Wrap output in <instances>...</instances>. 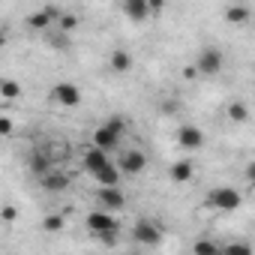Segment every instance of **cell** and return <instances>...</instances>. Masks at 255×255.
I'll list each match as a JSON object with an SVG mask.
<instances>
[{
  "label": "cell",
  "instance_id": "4316f807",
  "mask_svg": "<svg viewBox=\"0 0 255 255\" xmlns=\"http://www.w3.org/2000/svg\"><path fill=\"white\" fill-rule=\"evenodd\" d=\"M246 177L255 183V162H249V165H246Z\"/></svg>",
  "mask_w": 255,
  "mask_h": 255
},
{
  "label": "cell",
  "instance_id": "3957f363",
  "mask_svg": "<svg viewBox=\"0 0 255 255\" xmlns=\"http://www.w3.org/2000/svg\"><path fill=\"white\" fill-rule=\"evenodd\" d=\"M222 63H225V57H222V51L216 48V45H204L201 48V54H198V60H195V69H198V75H219L222 72Z\"/></svg>",
  "mask_w": 255,
  "mask_h": 255
},
{
  "label": "cell",
  "instance_id": "8992f818",
  "mask_svg": "<svg viewBox=\"0 0 255 255\" xmlns=\"http://www.w3.org/2000/svg\"><path fill=\"white\" fill-rule=\"evenodd\" d=\"M117 168H120L123 174L135 177V174H141V171L147 168V156H144L141 150H123L120 159H117Z\"/></svg>",
  "mask_w": 255,
  "mask_h": 255
},
{
  "label": "cell",
  "instance_id": "5bb4252c",
  "mask_svg": "<svg viewBox=\"0 0 255 255\" xmlns=\"http://www.w3.org/2000/svg\"><path fill=\"white\" fill-rule=\"evenodd\" d=\"M111 69L120 72V75L129 72V69H132V54L126 51V48H114V51H111Z\"/></svg>",
  "mask_w": 255,
  "mask_h": 255
},
{
  "label": "cell",
  "instance_id": "5b68a950",
  "mask_svg": "<svg viewBox=\"0 0 255 255\" xmlns=\"http://www.w3.org/2000/svg\"><path fill=\"white\" fill-rule=\"evenodd\" d=\"M57 105H66V108H72V105H78L81 102V87L78 84H72V81H60V84H54L51 87V93H48Z\"/></svg>",
  "mask_w": 255,
  "mask_h": 255
},
{
  "label": "cell",
  "instance_id": "8fae6325",
  "mask_svg": "<svg viewBox=\"0 0 255 255\" xmlns=\"http://www.w3.org/2000/svg\"><path fill=\"white\" fill-rule=\"evenodd\" d=\"M96 198L102 201V207L111 213V210H123V204H126V198H123V192H120V186H108V189H96Z\"/></svg>",
  "mask_w": 255,
  "mask_h": 255
},
{
  "label": "cell",
  "instance_id": "2e32d148",
  "mask_svg": "<svg viewBox=\"0 0 255 255\" xmlns=\"http://www.w3.org/2000/svg\"><path fill=\"white\" fill-rule=\"evenodd\" d=\"M42 180V186L48 189V192H63L66 186H69V177L66 174H60V171H48L45 177H39Z\"/></svg>",
  "mask_w": 255,
  "mask_h": 255
},
{
  "label": "cell",
  "instance_id": "d6986e66",
  "mask_svg": "<svg viewBox=\"0 0 255 255\" xmlns=\"http://www.w3.org/2000/svg\"><path fill=\"white\" fill-rule=\"evenodd\" d=\"M228 120H231V123H246V120H249V108H246L243 102H231V105H228Z\"/></svg>",
  "mask_w": 255,
  "mask_h": 255
},
{
  "label": "cell",
  "instance_id": "ffe728a7",
  "mask_svg": "<svg viewBox=\"0 0 255 255\" xmlns=\"http://www.w3.org/2000/svg\"><path fill=\"white\" fill-rule=\"evenodd\" d=\"M222 255H252V246L246 240H234V243L222 246Z\"/></svg>",
  "mask_w": 255,
  "mask_h": 255
},
{
  "label": "cell",
  "instance_id": "484cf974",
  "mask_svg": "<svg viewBox=\"0 0 255 255\" xmlns=\"http://www.w3.org/2000/svg\"><path fill=\"white\" fill-rule=\"evenodd\" d=\"M195 75H198V69H195V66H186V69H183V78H195Z\"/></svg>",
  "mask_w": 255,
  "mask_h": 255
},
{
  "label": "cell",
  "instance_id": "277c9868",
  "mask_svg": "<svg viewBox=\"0 0 255 255\" xmlns=\"http://www.w3.org/2000/svg\"><path fill=\"white\" fill-rule=\"evenodd\" d=\"M132 240H138V243H147V246H156V243L162 240V228H159L153 219L141 216V219L132 225Z\"/></svg>",
  "mask_w": 255,
  "mask_h": 255
},
{
  "label": "cell",
  "instance_id": "7a4b0ae2",
  "mask_svg": "<svg viewBox=\"0 0 255 255\" xmlns=\"http://www.w3.org/2000/svg\"><path fill=\"white\" fill-rule=\"evenodd\" d=\"M207 204L216 207V210H222V213H231V210H237L243 204V195L234 186H216V189H210Z\"/></svg>",
  "mask_w": 255,
  "mask_h": 255
},
{
  "label": "cell",
  "instance_id": "7c38bea8",
  "mask_svg": "<svg viewBox=\"0 0 255 255\" xmlns=\"http://www.w3.org/2000/svg\"><path fill=\"white\" fill-rule=\"evenodd\" d=\"M30 168H33V174H39V177H45L48 171H54V168H51V153H48V150L30 153Z\"/></svg>",
  "mask_w": 255,
  "mask_h": 255
},
{
  "label": "cell",
  "instance_id": "9c48e42d",
  "mask_svg": "<svg viewBox=\"0 0 255 255\" xmlns=\"http://www.w3.org/2000/svg\"><path fill=\"white\" fill-rule=\"evenodd\" d=\"M81 162H84V171H87V174H93V177H96L102 168H108V165H111L108 153H105V150H99V147H93V144L84 150V159H81Z\"/></svg>",
  "mask_w": 255,
  "mask_h": 255
},
{
  "label": "cell",
  "instance_id": "ac0fdd59",
  "mask_svg": "<svg viewBox=\"0 0 255 255\" xmlns=\"http://www.w3.org/2000/svg\"><path fill=\"white\" fill-rule=\"evenodd\" d=\"M249 15H252L249 6H237V3H234V6H225V18H228V24H246Z\"/></svg>",
  "mask_w": 255,
  "mask_h": 255
},
{
  "label": "cell",
  "instance_id": "6da1fadb",
  "mask_svg": "<svg viewBox=\"0 0 255 255\" xmlns=\"http://www.w3.org/2000/svg\"><path fill=\"white\" fill-rule=\"evenodd\" d=\"M123 129H126V123L120 120V117H108L99 129L93 132V147H99V150H105V153H111L117 144H120V135H123Z\"/></svg>",
  "mask_w": 255,
  "mask_h": 255
},
{
  "label": "cell",
  "instance_id": "7402d4cb",
  "mask_svg": "<svg viewBox=\"0 0 255 255\" xmlns=\"http://www.w3.org/2000/svg\"><path fill=\"white\" fill-rule=\"evenodd\" d=\"M75 24H78V15H69V12H63V18H60V30L63 33H69V30H75Z\"/></svg>",
  "mask_w": 255,
  "mask_h": 255
},
{
  "label": "cell",
  "instance_id": "ba28073f",
  "mask_svg": "<svg viewBox=\"0 0 255 255\" xmlns=\"http://www.w3.org/2000/svg\"><path fill=\"white\" fill-rule=\"evenodd\" d=\"M177 144L183 147V150H201L204 147V132L198 129V126H180L177 129Z\"/></svg>",
  "mask_w": 255,
  "mask_h": 255
},
{
  "label": "cell",
  "instance_id": "30bf717a",
  "mask_svg": "<svg viewBox=\"0 0 255 255\" xmlns=\"http://www.w3.org/2000/svg\"><path fill=\"white\" fill-rule=\"evenodd\" d=\"M120 9H123V15H126V18H132V21H147V18L153 15L150 0H126Z\"/></svg>",
  "mask_w": 255,
  "mask_h": 255
},
{
  "label": "cell",
  "instance_id": "4fadbf2b",
  "mask_svg": "<svg viewBox=\"0 0 255 255\" xmlns=\"http://www.w3.org/2000/svg\"><path fill=\"white\" fill-rule=\"evenodd\" d=\"M120 174H123V171H120V168L111 162L108 168H102V171L96 174V186H99V189H108V186H120Z\"/></svg>",
  "mask_w": 255,
  "mask_h": 255
},
{
  "label": "cell",
  "instance_id": "9a60e30c",
  "mask_svg": "<svg viewBox=\"0 0 255 255\" xmlns=\"http://www.w3.org/2000/svg\"><path fill=\"white\" fill-rule=\"evenodd\" d=\"M192 174H195V168H192L189 159H177L171 165V180L174 183H186V180H192Z\"/></svg>",
  "mask_w": 255,
  "mask_h": 255
},
{
  "label": "cell",
  "instance_id": "cb8c5ba5",
  "mask_svg": "<svg viewBox=\"0 0 255 255\" xmlns=\"http://www.w3.org/2000/svg\"><path fill=\"white\" fill-rule=\"evenodd\" d=\"M0 132H3V135H9V132H12V123H9V117H3V120H0Z\"/></svg>",
  "mask_w": 255,
  "mask_h": 255
},
{
  "label": "cell",
  "instance_id": "44dd1931",
  "mask_svg": "<svg viewBox=\"0 0 255 255\" xmlns=\"http://www.w3.org/2000/svg\"><path fill=\"white\" fill-rule=\"evenodd\" d=\"M18 93H21V84L12 81V78H3V84H0V96H3V99H15Z\"/></svg>",
  "mask_w": 255,
  "mask_h": 255
},
{
  "label": "cell",
  "instance_id": "d4e9b609",
  "mask_svg": "<svg viewBox=\"0 0 255 255\" xmlns=\"http://www.w3.org/2000/svg\"><path fill=\"white\" fill-rule=\"evenodd\" d=\"M3 219H6V222H12V219H15V207H9V204H6V207H3Z\"/></svg>",
  "mask_w": 255,
  "mask_h": 255
},
{
  "label": "cell",
  "instance_id": "603a6c76",
  "mask_svg": "<svg viewBox=\"0 0 255 255\" xmlns=\"http://www.w3.org/2000/svg\"><path fill=\"white\" fill-rule=\"evenodd\" d=\"M42 228H45V231H60V228H63V216H45Z\"/></svg>",
  "mask_w": 255,
  "mask_h": 255
},
{
  "label": "cell",
  "instance_id": "52a82bcc",
  "mask_svg": "<svg viewBox=\"0 0 255 255\" xmlns=\"http://www.w3.org/2000/svg\"><path fill=\"white\" fill-rule=\"evenodd\" d=\"M84 222H87V231L96 234V237H102L108 231H117V222H114V216L108 210H93V213H87Z\"/></svg>",
  "mask_w": 255,
  "mask_h": 255
},
{
  "label": "cell",
  "instance_id": "83f0119b",
  "mask_svg": "<svg viewBox=\"0 0 255 255\" xmlns=\"http://www.w3.org/2000/svg\"><path fill=\"white\" fill-rule=\"evenodd\" d=\"M150 9H153V15H159L162 12V3H159V0H150Z\"/></svg>",
  "mask_w": 255,
  "mask_h": 255
},
{
  "label": "cell",
  "instance_id": "e0dca14e",
  "mask_svg": "<svg viewBox=\"0 0 255 255\" xmlns=\"http://www.w3.org/2000/svg\"><path fill=\"white\" fill-rule=\"evenodd\" d=\"M192 255H222V246L210 237H198L192 243Z\"/></svg>",
  "mask_w": 255,
  "mask_h": 255
}]
</instances>
